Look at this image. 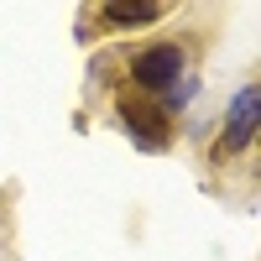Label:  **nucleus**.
<instances>
[{
	"label": "nucleus",
	"mask_w": 261,
	"mask_h": 261,
	"mask_svg": "<svg viewBox=\"0 0 261 261\" xmlns=\"http://www.w3.org/2000/svg\"><path fill=\"white\" fill-rule=\"evenodd\" d=\"M256 130H261V84H246V89L230 99V110H225L220 141H214V162H235L241 151H251Z\"/></svg>",
	"instance_id": "2"
},
{
	"label": "nucleus",
	"mask_w": 261,
	"mask_h": 261,
	"mask_svg": "<svg viewBox=\"0 0 261 261\" xmlns=\"http://www.w3.org/2000/svg\"><path fill=\"white\" fill-rule=\"evenodd\" d=\"M162 16H167V6H157V0H105L99 27L105 32H141V27H157Z\"/></svg>",
	"instance_id": "3"
},
{
	"label": "nucleus",
	"mask_w": 261,
	"mask_h": 261,
	"mask_svg": "<svg viewBox=\"0 0 261 261\" xmlns=\"http://www.w3.org/2000/svg\"><path fill=\"white\" fill-rule=\"evenodd\" d=\"M115 115H120L125 136L136 141L141 151H167V146H172V115L162 110L157 99H141V94L120 89V94H115Z\"/></svg>",
	"instance_id": "1"
}]
</instances>
